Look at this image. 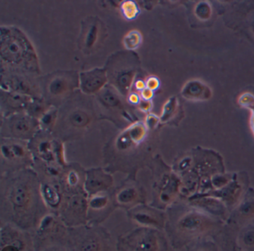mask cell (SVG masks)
<instances>
[{
  "label": "cell",
  "mask_w": 254,
  "mask_h": 251,
  "mask_svg": "<svg viewBox=\"0 0 254 251\" xmlns=\"http://www.w3.org/2000/svg\"><path fill=\"white\" fill-rule=\"evenodd\" d=\"M177 189V182L172 176L165 175L157 184V203L168 204L172 201Z\"/></svg>",
  "instance_id": "cell-15"
},
{
  "label": "cell",
  "mask_w": 254,
  "mask_h": 251,
  "mask_svg": "<svg viewBox=\"0 0 254 251\" xmlns=\"http://www.w3.org/2000/svg\"><path fill=\"white\" fill-rule=\"evenodd\" d=\"M2 169L4 174L28 169L32 163L31 152L23 141L6 138L2 144Z\"/></svg>",
  "instance_id": "cell-6"
},
{
  "label": "cell",
  "mask_w": 254,
  "mask_h": 251,
  "mask_svg": "<svg viewBox=\"0 0 254 251\" xmlns=\"http://www.w3.org/2000/svg\"><path fill=\"white\" fill-rule=\"evenodd\" d=\"M184 98L191 100H203L210 98L211 91L207 86L199 80H191L182 91Z\"/></svg>",
  "instance_id": "cell-16"
},
{
  "label": "cell",
  "mask_w": 254,
  "mask_h": 251,
  "mask_svg": "<svg viewBox=\"0 0 254 251\" xmlns=\"http://www.w3.org/2000/svg\"><path fill=\"white\" fill-rule=\"evenodd\" d=\"M114 201L117 207L132 209L138 205L145 203L144 189L134 176H130L118 188L114 189Z\"/></svg>",
  "instance_id": "cell-7"
},
{
  "label": "cell",
  "mask_w": 254,
  "mask_h": 251,
  "mask_svg": "<svg viewBox=\"0 0 254 251\" xmlns=\"http://www.w3.org/2000/svg\"><path fill=\"white\" fill-rule=\"evenodd\" d=\"M122 11L127 19H133L139 13L137 4L133 1H126L122 5Z\"/></svg>",
  "instance_id": "cell-22"
},
{
  "label": "cell",
  "mask_w": 254,
  "mask_h": 251,
  "mask_svg": "<svg viewBox=\"0 0 254 251\" xmlns=\"http://www.w3.org/2000/svg\"><path fill=\"white\" fill-rule=\"evenodd\" d=\"M244 242L247 245H254V232L249 231L245 233L244 236Z\"/></svg>",
  "instance_id": "cell-31"
},
{
  "label": "cell",
  "mask_w": 254,
  "mask_h": 251,
  "mask_svg": "<svg viewBox=\"0 0 254 251\" xmlns=\"http://www.w3.org/2000/svg\"><path fill=\"white\" fill-rule=\"evenodd\" d=\"M129 219L138 227L158 229L163 227V217L161 212L153 206L138 205L127 210Z\"/></svg>",
  "instance_id": "cell-10"
},
{
  "label": "cell",
  "mask_w": 254,
  "mask_h": 251,
  "mask_svg": "<svg viewBox=\"0 0 254 251\" xmlns=\"http://www.w3.org/2000/svg\"><path fill=\"white\" fill-rule=\"evenodd\" d=\"M114 180L111 173L100 169H92L86 172L84 190L87 196L106 193L114 190Z\"/></svg>",
  "instance_id": "cell-11"
},
{
  "label": "cell",
  "mask_w": 254,
  "mask_h": 251,
  "mask_svg": "<svg viewBox=\"0 0 254 251\" xmlns=\"http://www.w3.org/2000/svg\"><path fill=\"white\" fill-rule=\"evenodd\" d=\"M239 103L242 106L248 107L254 104V97L251 94L245 93L242 95L239 98Z\"/></svg>",
  "instance_id": "cell-28"
},
{
  "label": "cell",
  "mask_w": 254,
  "mask_h": 251,
  "mask_svg": "<svg viewBox=\"0 0 254 251\" xmlns=\"http://www.w3.org/2000/svg\"><path fill=\"white\" fill-rule=\"evenodd\" d=\"M86 172H84L78 167L66 166L60 181V187L64 193H84Z\"/></svg>",
  "instance_id": "cell-12"
},
{
  "label": "cell",
  "mask_w": 254,
  "mask_h": 251,
  "mask_svg": "<svg viewBox=\"0 0 254 251\" xmlns=\"http://www.w3.org/2000/svg\"><path fill=\"white\" fill-rule=\"evenodd\" d=\"M41 193L44 203L50 212L58 215L64 198L60 184L50 181H41Z\"/></svg>",
  "instance_id": "cell-13"
},
{
  "label": "cell",
  "mask_w": 254,
  "mask_h": 251,
  "mask_svg": "<svg viewBox=\"0 0 254 251\" xmlns=\"http://www.w3.org/2000/svg\"><path fill=\"white\" fill-rule=\"evenodd\" d=\"M102 97L104 102L110 106H115L120 102V100L117 98V95L111 91L105 90Z\"/></svg>",
  "instance_id": "cell-26"
},
{
  "label": "cell",
  "mask_w": 254,
  "mask_h": 251,
  "mask_svg": "<svg viewBox=\"0 0 254 251\" xmlns=\"http://www.w3.org/2000/svg\"><path fill=\"white\" fill-rule=\"evenodd\" d=\"M142 98H143L145 100H149L152 98L153 95H154V91L151 90V89H148V88H145V89L142 91Z\"/></svg>",
  "instance_id": "cell-32"
},
{
  "label": "cell",
  "mask_w": 254,
  "mask_h": 251,
  "mask_svg": "<svg viewBox=\"0 0 254 251\" xmlns=\"http://www.w3.org/2000/svg\"><path fill=\"white\" fill-rule=\"evenodd\" d=\"M114 190L88 196V224H101L116 207Z\"/></svg>",
  "instance_id": "cell-8"
},
{
  "label": "cell",
  "mask_w": 254,
  "mask_h": 251,
  "mask_svg": "<svg viewBox=\"0 0 254 251\" xmlns=\"http://www.w3.org/2000/svg\"><path fill=\"white\" fill-rule=\"evenodd\" d=\"M152 107L151 101L144 100L139 104V108L143 111H148Z\"/></svg>",
  "instance_id": "cell-33"
},
{
  "label": "cell",
  "mask_w": 254,
  "mask_h": 251,
  "mask_svg": "<svg viewBox=\"0 0 254 251\" xmlns=\"http://www.w3.org/2000/svg\"><path fill=\"white\" fill-rule=\"evenodd\" d=\"M100 35V26L97 21H90L88 25H84L83 45L87 50L93 49L97 43Z\"/></svg>",
  "instance_id": "cell-18"
},
{
  "label": "cell",
  "mask_w": 254,
  "mask_h": 251,
  "mask_svg": "<svg viewBox=\"0 0 254 251\" xmlns=\"http://www.w3.org/2000/svg\"><path fill=\"white\" fill-rule=\"evenodd\" d=\"M142 43V35L138 31H131L125 37L124 44L126 49L133 50L139 47Z\"/></svg>",
  "instance_id": "cell-21"
},
{
  "label": "cell",
  "mask_w": 254,
  "mask_h": 251,
  "mask_svg": "<svg viewBox=\"0 0 254 251\" xmlns=\"http://www.w3.org/2000/svg\"><path fill=\"white\" fill-rule=\"evenodd\" d=\"M67 87V83L64 78H56L50 84V90L54 95H59L65 92Z\"/></svg>",
  "instance_id": "cell-24"
},
{
  "label": "cell",
  "mask_w": 254,
  "mask_h": 251,
  "mask_svg": "<svg viewBox=\"0 0 254 251\" xmlns=\"http://www.w3.org/2000/svg\"><path fill=\"white\" fill-rule=\"evenodd\" d=\"M56 120V111H47L41 115V120H40V126L45 129L46 131L50 130L52 128L54 127L55 122Z\"/></svg>",
  "instance_id": "cell-23"
},
{
  "label": "cell",
  "mask_w": 254,
  "mask_h": 251,
  "mask_svg": "<svg viewBox=\"0 0 254 251\" xmlns=\"http://www.w3.org/2000/svg\"><path fill=\"white\" fill-rule=\"evenodd\" d=\"M117 251H163V239L157 229L137 227L117 239Z\"/></svg>",
  "instance_id": "cell-3"
},
{
  "label": "cell",
  "mask_w": 254,
  "mask_h": 251,
  "mask_svg": "<svg viewBox=\"0 0 254 251\" xmlns=\"http://www.w3.org/2000/svg\"><path fill=\"white\" fill-rule=\"evenodd\" d=\"M69 227L54 212L46 214L32 232L35 251L58 242H67Z\"/></svg>",
  "instance_id": "cell-4"
},
{
  "label": "cell",
  "mask_w": 254,
  "mask_h": 251,
  "mask_svg": "<svg viewBox=\"0 0 254 251\" xmlns=\"http://www.w3.org/2000/svg\"><path fill=\"white\" fill-rule=\"evenodd\" d=\"M160 121V118L154 114H149L147 116L146 120H145V126L148 129H154L157 127L159 122Z\"/></svg>",
  "instance_id": "cell-29"
},
{
  "label": "cell",
  "mask_w": 254,
  "mask_h": 251,
  "mask_svg": "<svg viewBox=\"0 0 254 251\" xmlns=\"http://www.w3.org/2000/svg\"><path fill=\"white\" fill-rule=\"evenodd\" d=\"M107 81L106 74L102 69L93 70L81 74V86L83 92L93 93L102 89Z\"/></svg>",
  "instance_id": "cell-14"
},
{
  "label": "cell",
  "mask_w": 254,
  "mask_h": 251,
  "mask_svg": "<svg viewBox=\"0 0 254 251\" xmlns=\"http://www.w3.org/2000/svg\"><path fill=\"white\" fill-rule=\"evenodd\" d=\"M129 100H130V102H132V103L136 104L139 102V97H138V95H136V94H133V95H130Z\"/></svg>",
  "instance_id": "cell-35"
},
{
  "label": "cell",
  "mask_w": 254,
  "mask_h": 251,
  "mask_svg": "<svg viewBox=\"0 0 254 251\" xmlns=\"http://www.w3.org/2000/svg\"><path fill=\"white\" fill-rule=\"evenodd\" d=\"M177 106H178V102L175 98H172L166 102L163 106V112H162L161 117H160V121L162 123L169 121L176 112Z\"/></svg>",
  "instance_id": "cell-20"
},
{
  "label": "cell",
  "mask_w": 254,
  "mask_h": 251,
  "mask_svg": "<svg viewBox=\"0 0 254 251\" xmlns=\"http://www.w3.org/2000/svg\"><path fill=\"white\" fill-rule=\"evenodd\" d=\"M160 86V81L157 77H150L146 83V88L151 89V90L154 91Z\"/></svg>",
  "instance_id": "cell-30"
},
{
  "label": "cell",
  "mask_w": 254,
  "mask_h": 251,
  "mask_svg": "<svg viewBox=\"0 0 254 251\" xmlns=\"http://www.w3.org/2000/svg\"><path fill=\"white\" fill-rule=\"evenodd\" d=\"M206 218L197 212H190L184 215L178 221V227L183 231L196 232L203 228Z\"/></svg>",
  "instance_id": "cell-17"
},
{
  "label": "cell",
  "mask_w": 254,
  "mask_h": 251,
  "mask_svg": "<svg viewBox=\"0 0 254 251\" xmlns=\"http://www.w3.org/2000/svg\"><path fill=\"white\" fill-rule=\"evenodd\" d=\"M58 215L69 228L88 224L87 193H64Z\"/></svg>",
  "instance_id": "cell-5"
},
{
  "label": "cell",
  "mask_w": 254,
  "mask_h": 251,
  "mask_svg": "<svg viewBox=\"0 0 254 251\" xmlns=\"http://www.w3.org/2000/svg\"><path fill=\"white\" fill-rule=\"evenodd\" d=\"M250 109L251 110V126L253 132L254 134V104L251 106L249 107Z\"/></svg>",
  "instance_id": "cell-34"
},
{
  "label": "cell",
  "mask_w": 254,
  "mask_h": 251,
  "mask_svg": "<svg viewBox=\"0 0 254 251\" xmlns=\"http://www.w3.org/2000/svg\"><path fill=\"white\" fill-rule=\"evenodd\" d=\"M67 246L70 251H114L111 234L100 224L70 227Z\"/></svg>",
  "instance_id": "cell-2"
},
{
  "label": "cell",
  "mask_w": 254,
  "mask_h": 251,
  "mask_svg": "<svg viewBox=\"0 0 254 251\" xmlns=\"http://www.w3.org/2000/svg\"><path fill=\"white\" fill-rule=\"evenodd\" d=\"M145 86H146V85L142 80H138L136 83V89H139V90H143V89H145Z\"/></svg>",
  "instance_id": "cell-36"
},
{
  "label": "cell",
  "mask_w": 254,
  "mask_h": 251,
  "mask_svg": "<svg viewBox=\"0 0 254 251\" xmlns=\"http://www.w3.org/2000/svg\"><path fill=\"white\" fill-rule=\"evenodd\" d=\"M69 122L72 127L83 129L90 123V117L87 113L78 110L69 115Z\"/></svg>",
  "instance_id": "cell-19"
},
{
  "label": "cell",
  "mask_w": 254,
  "mask_h": 251,
  "mask_svg": "<svg viewBox=\"0 0 254 251\" xmlns=\"http://www.w3.org/2000/svg\"><path fill=\"white\" fill-rule=\"evenodd\" d=\"M239 212L244 216H251L254 214V199H247L239 207Z\"/></svg>",
  "instance_id": "cell-25"
},
{
  "label": "cell",
  "mask_w": 254,
  "mask_h": 251,
  "mask_svg": "<svg viewBox=\"0 0 254 251\" xmlns=\"http://www.w3.org/2000/svg\"><path fill=\"white\" fill-rule=\"evenodd\" d=\"M38 251H70V250L68 248L67 242H58L44 247Z\"/></svg>",
  "instance_id": "cell-27"
},
{
  "label": "cell",
  "mask_w": 254,
  "mask_h": 251,
  "mask_svg": "<svg viewBox=\"0 0 254 251\" xmlns=\"http://www.w3.org/2000/svg\"><path fill=\"white\" fill-rule=\"evenodd\" d=\"M50 212L41 193L38 174L25 169L4 174L0 180L1 223H10L32 233Z\"/></svg>",
  "instance_id": "cell-1"
},
{
  "label": "cell",
  "mask_w": 254,
  "mask_h": 251,
  "mask_svg": "<svg viewBox=\"0 0 254 251\" xmlns=\"http://www.w3.org/2000/svg\"><path fill=\"white\" fill-rule=\"evenodd\" d=\"M40 126L39 122L34 117L26 114H17L7 120L5 130L14 139H30L37 135Z\"/></svg>",
  "instance_id": "cell-9"
}]
</instances>
